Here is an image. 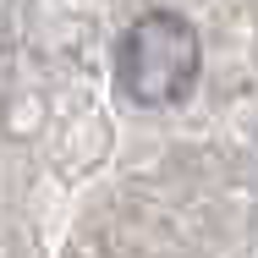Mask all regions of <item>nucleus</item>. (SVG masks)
Here are the masks:
<instances>
[{
	"mask_svg": "<svg viewBox=\"0 0 258 258\" xmlns=\"http://www.w3.org/2000/svg\"><path fill=\"white\" fill-rule=\"evenodd\" d=\"M198 28L181 11H143L115 44V83L132 104H176L198 83Z\"/></svg>",
	"mask_w": 258,
	"mask_h": 258,
	"instance_id": "obj_1",
	"label": "nucleus"
}]
</instances>
